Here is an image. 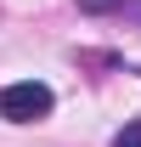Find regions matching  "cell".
I'll return each instance as SVG.
<instances>
[{
  "label": "cell",
  "instance_id": "6da1fadb",
  "mask_svg": "<svg viewBox=\"0 0 141 147\" xmlns=\"http://www.w3.org/2000/svg\"><path fill=\"white\" fill-rule=\"evenodd\" d=\"M56 108L51 85H40V79H17V85H6L0 91V119H11V125H34L45 113Z\"/></svg>",
  "mask_w": 141,
  "mask_h": 147
},
{
  "label": "cell",
  "instance_id": "7a4b0ae2",
  "mask_svg": "<svg viewBox=\"0 0 141 147\" xmlns=\"http://www.w3.org/2000/svg\"><path fill=\"white\" fill-rule=\"evenodd\" d=\"M79 11H119V17L141 23V0H79Z\"/></svg>",
  "mask_w": 141,
  "mask_h": 147
},
{
  "label": "cell",
  "instance_id": "3957f363",
  "mask_svg": "<svg viewBox=\"0 0 141 147\" xmlns=\"http://www.w3.org/2000/svg\"><path fill=\"white\" fill-rule=\"evenodd\" d=\"M113 147H141V119H130V125L113 136Z\"/></svg>",
  "mask_w": 141,
  "mask_h": 147
}]
</instances>
